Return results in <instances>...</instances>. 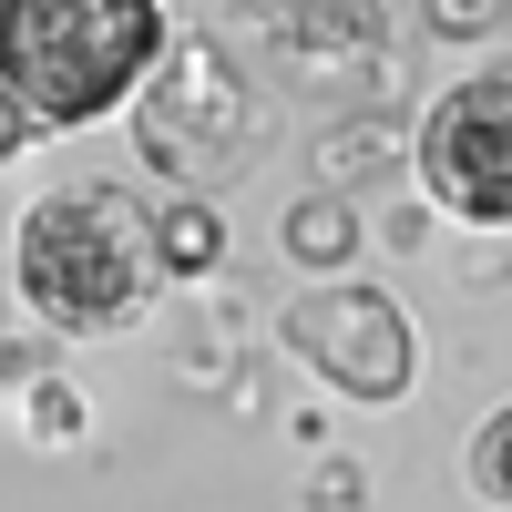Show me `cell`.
<instances>
[{"mask_svg": "<svg viewBox=\"0 0 512 512\" xmlns=\"http://www.w3.org/2000/svg\"><path fill=\"white\" fill-rule=\"evenodd\" d=\"M175 41L185 31L164 0H0V82L41 134L134 113Z\"/></svg>", "mask_w": 512, "mask_h": 512, "instance_id": "6da1fadb", "label": "cell"}, {"mask_svg": "<svg viewBox=\"0 0 512 512\" xmlns=\"http://www.w3.org/2000/svg\"><path fill=\"white\" fill-rule=\"evenodd\" d=\"M154 205L123 185H52L11 226V287L52 338H113L154 297Z\"/></svg>", "mask_w": 512, "mask_h": 512, "instance_id": "7a4b0ae2", "label": "cell"}, {"mask_svg": "<svg viewBox=\"0 0 512 512\" xmlns=\"http://www.w3.org/2000/svg\"><path fill=\"white\" fill-rule=\"evenodd\" d=\"M410 185L431 216L472 226V236H512V62L451 72L410 123Z\"/></svg>", "mask_w": 512, "mask_h": 512, "instance_id": "3957f363", "label": "cell"}, {"mask_svg": "<svg viewBox=\"0 0 512 512\" xmlns=\"http://www.w3.org/2000/svg\"><path fill=\"white\" fill-rule=\"evenodd\" d=\"M287 349L308 359L338 400H359V410H400L410 400V379H420V338H410V308L390 287H369V277H338V287H308V297H287Z\"/></svg>", "mask_w": 512, "mask_h": 512, "instance_id": "277c9868", "label": "cell"}, {"mask_svg": "<svg viewBox=\"0 0 512 512\" xmlns=\"http://www.w3.org/2000/svg\"><path fill=\"white\" fill-rule=\"evenodd\" d=\"M246 82H236V62L216 52V41H175L164 52V72H154V93L134 103V144H144V164L154 175H175L185 195H205L216 175H236V154H246Z\"/></svg>", "mask_w": 512, "mask_h": 512, "instance_id": "5b68a950", "label": "cell"}, {"mask_svg": "<svg viewBox=\"0 0 512 512\" xmlns=\"http://www.w3.org/2000/svg\"><path fill=\"white\" fill-rule=\"evenodd\" d=\"M277 246H287V267H308V277L338 287V267L369 246V226H359V205H349V195H297L287 216H277Z\"/></svg>", "mask_w": 512, "mask_h": 512, "instance_id": "8992f818", "label": "cell"}, {"mask_svg": "<svg viewBox=\"0 0 512 512\" xmlns=\"http://www.w3.org/2000/svg\"><path fill=\"white\" fill-rule=\"evenodd\" d=\"M154 267H164V277H216V267H226V216H216V195L154 205Z\"/></svg>", "mask_w": 512, "mask_h": 512, "instance_id": "52a82bcc", "label": "cell"}, {"mask_svg": "<svg viewBox=\"0 0 512 512\" xmlns=\"http://www.w3.org/2000/svg\"><path fill=\"white\" fill-rule=\"evenodd\" d=\"M379 31H390L379 0H369V11H287L277 21V52H379Z\"/></svg>", "mask_w": 512, "mask_h": 512, "instance_id": "ba28073f", "label": "cell"}, {"mask_svg": "<svg viewBox=\"0 0 512 512\" xmlns=\"http://www.w3.org/2000/svg\"><path fill=\"white\" fill-rule=\"evenodd\" d=\"M472 492H482L492 512H512V400L482 420V441H472Z\"/></svg>", "mask_w": 512, "mask_h": 512, "instance_id": "9c48e42d", "label": "cell"}, {"mask_svg": "<svg viewBox=\"0 0 512 512\" xmlns=\"http://www.w3.org/2000/svg\"><path fill=\"white\" fill-rule=\"evenodd\" d=\"M21 431L31 441H82V390L72 379H31L21 390Z\"/></svg>", "mask_w": 512, "mask_h": 512, "instance_id": "30bf717a", "label": "cell"}, {"mask_svg": "<svg viewBox=\"0 0 512 512\" xmlns=\"http://www.w3.org/2000/svg\"><path fill=\"white\" fill-rule=\"evenodd\" d=\"M512 11H502V0H431V31L441 41H492Z\"/></svg>", "mask_w": 512, "mask_h": 512, "instance_id": "8fae6325", "label": "cell"}, {"mask_svg": "<svg viewBox=\"0 0 512 512\" xmlns=\"http://www.w3.org/2000/svg\"><path fill=\"white\" fill-rule=\"evenodd\" d=\"M369 482H359V461H318V482H308V512H359Z\"/></svg>", "mask_w": 512, "mask_h": 512, "instance_id": "7c38bea8", "label": "cell"}, {"mask_svg": "<svg viewBox=\"0 0 512 512\" xmlns=\"http://www.w3.org/2000/svg\"><path fill=\"white\" fill-rule=\"evenodd\" d=\"M31 134H41V123H31V113H21V93H11V82H0V164H11V154H21V144H31Z\"/></svg>", "mask_w": 512, "mask_h": 512, "instance_id": "4fadbf2b", "label": "cell"}]
</instances>
